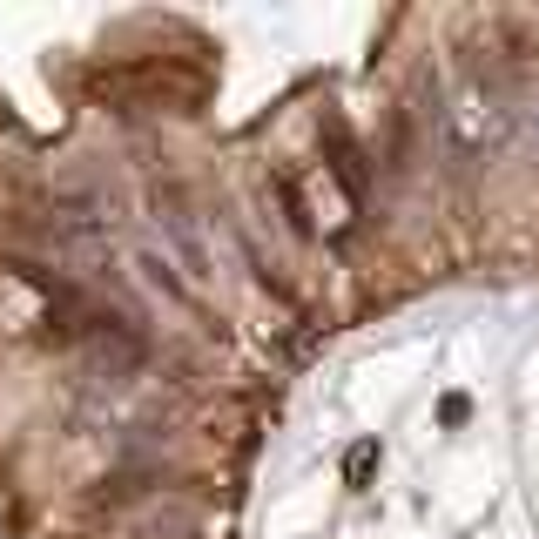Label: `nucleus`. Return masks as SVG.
<instances>
[{
	"label": "nucleus",
	"instance_id": "2",
	"mask_svg": "<svg viewBox=\"0 0 539 539\" xmlns=\"http://www.w3.org/2000/svg\"><path fill=\"white\" fill-rule=\"evenodd\" d=\"M465 412H472V404H465V398H459V391H452V398H445V404H438V418H445V425H459V418H465Z\"/></svg>",
	"mask_w": 539,
	"mask_h": 539
},
{
	"label": "nucleus",
	"instance_id": "1",
	"mask_svg": "<svg viewBox=\"0 0 539 539\" xmlns=\"http://www.w3.org/2000/svg\"><path fill=\"white\" fill-rule=\"evenodd\" d=\"M371 465H378V445H371V438H357V445H351V459H344V478H351V486H364V478H371Z\"/></svg>",
	"mask_w": 539,
	"mask_h": 539
}]
</instances>
